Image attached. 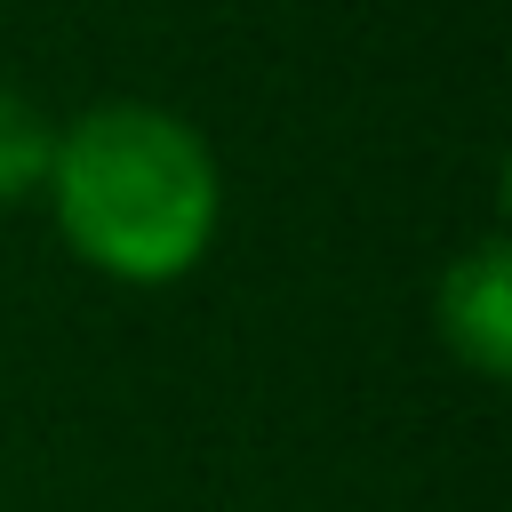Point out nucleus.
<instances>
[{
	"instance_id": "1",
	"label": "nucleus",
	"mask_w": 512,
	"mask_h": 512,
	"mask_svg": "<svg viewBox=\"0 0 512 512\" xmlns=\"http://www.w3.org/2000/svg\"><path fill=\"white\" fill-rule=\"evenodd\" d=\"M40 216L64 256L112 288H176L224 232V160L160 96H96L56 120Z\"/></svg>"
},
{
	"instance_id": "2",
	"label": "nucleus",
	"mask_w": 512,
	"mask_h": 512,
	"mask_svg": "<svg viewBox=\"0 0 512 512\" xmlns=\"http://www.w3.org/2000/svg\"><path fill=\"white\" fill-rule=\"evenodd\" d=\"M432 336L464 376H480V384L512 376V248H504V232H480L472 248H456L440 264Z\"/></svg>"
},
{
	"instance_id": "3",
	"label": "nucleus",
	"mask_w": 512,
	"mask_h": 512,
	"mask_svg": "<svg viewBox=\"0 0 512 512\" xmlns=\"http://www.w3.org/2000/svg\"><path fill=\"white\" fill-rule=\"evenodd\" d=\"M48 152H56V112L32 88L0 80V208H40Z\"/></svg>"
}]
</instances>
